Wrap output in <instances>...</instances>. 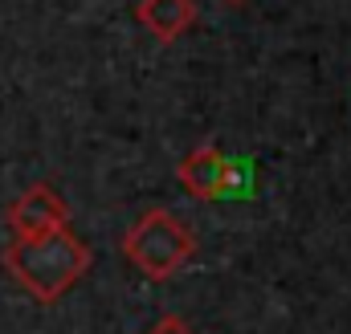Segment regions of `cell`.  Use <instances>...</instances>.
Segmentation results:
<instances>
[{"instance_id":"1","label":"cell","mask_w":351,"mask_h":334,"mask_svg":"<svg viewBox=\"0 0 351 334\" xmlns=\"http://www.w3.org/2000/svg\"><path fill=\"white\" fill-rule=\"evenodd\" d=\"M90 265L94 253L78 233H70V224L33 237H12L4 249V269L12 273V281L45 306L62 302L90 273Z\"/></svg>"},{"instance_id":"2","label":"cell","mask_w":351,"mask_h":334,"mask_svg":"<svg viewBox=\"0 0 351 334\" xmlns=\"http://www.w3.org/2000/svg\"><path fill=\"white\" fill-rule=\"evenodd\" d=\"M127 261L147 277V281H172L176 273L196 257L192 229L168 212V208H147L123 237Z\"/></svg>"},{"instance_id":"3","label":"cell","mask_w":351,"mask_h":334,"mask_svg":"<svg viewBox=\"0 0 351 334\" xmlns=\"http://www.w3.org/2000/svg\"><path fill=\"white\" fill-rule=\"evenodd\" d=\"M8 233L12 237H33V233H49V229H62L70 224V208L66 200L49 188V183H33L12 208H8Z\"/></svg>"},{"instance_id":"4","label":"cell","mask_w":351,"mask_h":334,"mask_svg":"<svg viewBox=\"0 0 351 334\" xmlns=\"http://www.w3.org/2000/svg\"><path fill=\"white\" fill-rule=\"evenodd\" d=\"M221 167H225V155L213 143H200L180 159L176 175L192 200H217L221 196Z\"/></svg>"},{"instance_id":"5","label":"cell","mask_w":351,"mask_h":334,"mask_svg":"<svg viewBox=\"0 0 351 334\" xmlns=\"http://www.w3.org/2000/svg\"><path fill=\"white\" fill-rule=\"evenodd\" d=\"M135 16L143 21V29H147L156 41L168 45V41L184 37V33L192 29V21H196V4H192V0H139Z\"/></svg>"},{"instance_id":"6","label":"cell","mask_w":351,"mask_h":334,"mask_svg":"<svg viewBox=\"0 0 351 334\" xmlns=\"http://www.w3.org/2000/svg\"><path fill=\"white\" fill-rule=\"evenodd\" d=\"M254 192H258V164L254 159H225L217 200H250Z\"/></svg>"},{"instance_id":"7","label":"cell","mask_w":351,"mask_h":334,"mask_svg":"<svg viewBox=\"0 0 351 334\" xmlns=\"http://www.w3.org/2000/svg\"><path fill=\"white\" fill-rule=\"evenodd\" d=\"M147 334H192V326H188L184 318H176V314H164V318H160Z\"/></svg>"},{"instance_id":"8","label":"cell","mask_w":351,"mask_h":334,"mask_svg":"<svg viewBox=\"0 0 351 334\" xmlns=\"http://www.w3.org/2000/svg\"><path fill=\"white\" fill-rule=\"evenodd\" d=\"M229 4H241V0H229Z\"/></svg>"}]
</instances>
